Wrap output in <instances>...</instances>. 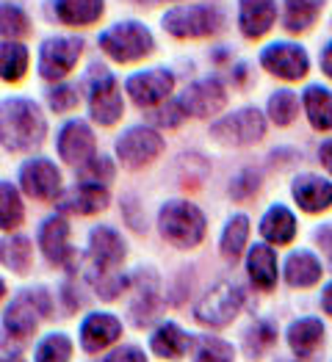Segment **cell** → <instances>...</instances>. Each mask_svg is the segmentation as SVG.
<instances>
[{"mask_svg":"<svg viewBox=\"0 0 332 362\" xmlns=\"http://www.w3.org/2000/svg\"><path fill=\"white\" fill-rule=\"evenodd\" d=\"M56 152L67 166H84L97 155V136L94 127L81 117H72L59 127L56 133Z\"/></svg>","mask_w":332,"mask_h":362,"instance_id":"2e32d148","label":"cell"},{"mask_svg":"<svg viewBox=\"0 0 332 362\" xmlns=\"http://www.w3.org/2000/svg\"><path fill=\"white\" fill-rule=\"evenodd\" d=\"M161 28L166 36L178 42H194V39H208L224 28V14L219 6L205 0H191V3H175L161 14Z\"/></svg>","mask_w":332,"mask_h":362,"instance_id":"3957f363","label":"cell"},{"mask_svg":"<svg viewBox=\"0 0 332 362\" xmlns=\"http://www.w3.org/2000/svg\"><path fill=\"white\" fill-rule=\"evenodd\" d=\"M0 263L14 274H28L33 266V241L28 235L11 233V238L0 243Z\"/></svg>","mask_w":332,"mask_h":362,"instance_id":"e575fe53","label":"cell"},{"mask_svg":"<svg viewBox=\"0 0 332 362\" xmlns=\"http://www.w3.org/2000/svg\"><path fill=\"white\" fill-rule=\"evenodd\" d=\"M50 313H53V299L47 288L39 285V288L20 291L3 313V329L17 340H25L36 332L42 318H50Z\"/></svg>","mask_w":332,"mask_h":362,"instance_id":"52a82bcc","label":"cell"},{"mask_svg":"<svg viewBox=\"0 0 332 362\" xmlns=\"http://www.w3.org/2000/svg\"><path fill=\"white\" fill-rule=\"evenodd\" d=\"M258 61H261V66L269 75L280 78V81H288V83L302 81V78H307V72H310V56H307V50H304L299 42H288V39L269 42L261 50Z\"/></svg>","mask_w":332,"mask_h":362,"instance_id":"5bb4252c","label":"cell"},{"mask_svg":"<svg viewBox=\"0 0 332 362\" xmlns=\"http://www.w3.org/2000/svg\"><path fill=\"white\" fill-rule=\"evenodd\" d=\"M122 337V321L114 313H91L81 324V349L86 354H100Z\"/></svg>","mask_w":332,"mask_h":362,"instance_id":"7402d4cb","label":"cell"},{"mask_svg":"<svg viewBox=\"0 0 332 362\" xmlns=\"http://www.w3.org/2000/svg\"><path fill=\"white\" fill-rule=\"evenodd\" d=\"M211 139L224 147H252L261 139H266V117L255 105L239 108L211 122Z\"/></svg>","mask_w":332,"mask_h":362,"instance_id":"7c38bea8","label":"cell"},{"mask_svg":"<svg viewBox=\"0 0 332 362\" xmlns=\"http://www.w3.org/2000/svg\"><path fill=\"white\" fill-rule=\"evenodd\" d=\"M321 8H324V0H282L280 23L288 33H302L316 25Z\"/></svg>","mask_w":332,"mask_h":362,"instance_id":"4dcf8cb0","label":"cell"},{"mask_svg":"<svg viewBox=\"0 0 332 362\" xmlns=\"http://www.w3.org/2000/svg\"><path fill=\"white\" fill-rule=\"evenodd\" d=\"M282 274H285V282L291 288H313L321 279V263L313 252L299 249V252H291L285 257Z\"/></svg>","mask_w":332,"mask_h":362,"instance_id":"83f0119b","label":"cell"},{"mask_svg":"<svg viewBox=\"0 0 332 362\" xmlns=\"http://www.w3.org/2000/svg\"><path fill=\"white\" fill-rule=\"evenodd\" d=\"M191 351H194V362H236L233 343L211 334H197L191 340Z\"/></svg>","mask_w":332,"mask_h":362,"instance_id":"8d00e7d4","label":"cell"},{"mask_svg":"<svg viewBox=\"0 0 332 362\" xmlns=\"http://www.w3.org/2000/svg\"><path fill=\"white\" fill-rule=\"evenodd\" d=\"M191 334H185L178 327V324H172V321H166V324H161L150 337V349L158 354V357H164V360H181L188 354V349H191Z\"/></svg>","mask_w":332,"mask_h":362,"instance_id":"f546056e","label":"cell"},{"mask_svg":"<svg viewBox=\"0 0 332 362\" xmlns=\"http://www.w3.org/2000/svg\"><path fill=\"white\" fill-rule=\"evenodd\" d=\"M291 197L304 213H324L332 208V182L307 172V175L294 177Z\"/></svg>","mask_w":332,"mask_h":362,"instance_id":"603a6c76","label":"cell"},{"mask_svg":"<svg viewBox=\"0 0 332 362\" xmlns=\"http://www.w3.org/2000/svg\"><path fill=\"white\" fill-rule=\"evenodd\" d=\"M0 243H3V241H0Z\"/></svg>","mask_w":332,"mask_h":362,"instance_id":"f5cc1de1","label":"cell"},{"mask_svg":"<svg viewBox=\"0 0 332 362\" xmlns=\"http://www.w3.org/2000/svg\"><path fill=\"white\" fill-rule=\"evenodd\" d=\"M86 53V39L81 33H50L36 47V75L45 83L67 81Z\"/></svg>","mask_w":332,"mask_h":362,"instance_id":"8992f818","label":"cell"},{"mask_svg":"<svg viewBox=\"0 0 332 362\" xmlns=\"http://www.w3.org/2000/svg\"><path fill=\"white\" fill-rule=\"evenodd\" d=\"M17 185L25 197L36 202H59L64 194V175L56 166V160L45 155H30L28 160L20 163Z\"/></svg>","mask_w":332,"mask_h":362,"instance_id":"30bf717a","label":"cell"},{"mask_svg":"<svg viewBox=\"0 0 332 362\" xmlns=\"http://www.w3.org/2000/svg\"><path fill=\"white\" fill-rule=\"evenodd\" d=\"M249 243V216L246 213H233L222 230V238H219V252L227 263H239Z\"/></svg>","mask_w":332,"mask_h":362,"instance_id":"d6a6232c","label":"cell"},{"mask_svg":"<svg viewBox=\"0 0 332 362\" xmlns=\"http://www.w3.org/2000/svg\"><path fill=\"white\" fill-rule=\"evenodd\" d=\"M282 362H307V360H282Z\"/></svg>","mask_w":332,"mask_h":362,"instance_id":"816d5d0a","label":"cell"},{"mask_svg":"<svg viewBox=\"0 0 332 362\" xmlns=\"http://www.w3.org/2000/svg\"><path fill=\"white\" fill-rule=\"evenodd\" d=\"M246 274L258 291H274L277 285V252L272 243H255L246 249Z\"/></svg>","mask_w":332,"mask_h":362,"instance_id":"cb8c5ba5","label":"cell"},{"mask_svg":"<svg viewBox=\"0 0 332 362\" xmlns=\"http://www.w3.org/2000/svg\"><path fill=\"white\" fill-rule=\"evenodd\" d=\"M97 47L111 64L125 66V64H139V61L150 59L158 42H155V33L147 23L127 17V20H117L108 28L100 30Z\"/></svg>","mask_w":332,"mask_h":362,"instance_id":"7a4b0ae2","label":"cell"},{"mask_svg":"<svg viewBox=\"0 0 332 362\" xmlns=\"http://www.w3.org/2000/svg\"><path fill=\"white\" fill-rule=\"evenodd\" d=\"M321 307H324L327 315H332V282L324 288V293H321Z\"/></svg>","mask_w":332,"mask_h":362,"instance_id":"c3c4849f","label":"cell"},{"mask_svg":"<svg viewBox=\"0 0 332 362\" xmlns=\"http://www.w3.org/2000/svg\"><path fill=\"white\" fill-rule=\"evenodd\" d=\"M33 33V20L17 0H0V39L25 42Z\"/></svg>","mask_w":332,"mask_h":362,"instance_id":"836d02e7","label":"cell"},{"mask_svg":"<svg viewBox=\"0 0 332 362\" xmlns=\"http://www.w3.org/2000/svg\"><path fill=\"white\" fill-rule=\"evenodd\" d=\"M50 14L64 28H94L105 17V0H50Z\"/></svg>","mask_w":332,"mask_h":362,"instance_id":"44dd1931","label":"cell"},{"mask_svg":"<svg viewBox=\"0 0 332 362\" xmlns=\"http://www.w3.org/2000/svg\"><path fill=\"white\" fill-rule=\"evenodd\" d=\"M319 160H321V166L332 175V139H327V141L319 147Z\"/></svg>","mask_w":332,"mask_h":362,"instance_id":"7dc6e473","label":"cell"},{"mask_svg":"<svg viewBox=\"0 0 332 362\" xmlns=\"http://www.w3.org/2000/svg\"><path fill=\"white\" fill-rule=\"evenodd\" d=\"M127 257V241L111 224H94L89 230V260L94 272H120Z\"/></svg>","mask_w":332,"mask_h":362,"instance_id":"e0dca14e","label":"cell"},{"mask_svg":"<svg viewBox=\"0 0 332 362\" xmlns=\"http://www.w3.org/2000/svg\"><path fill=\"white\" fill-rule=\"evenodd\" d=\"M266 114L277 127H288L294 124V119L299 117V97L297 91L291 89H277L269 94V103H266Z\"/></svg>","mask_w":332,"mask_h":362,"instance_id":"d590c367","label":"cell"},{"mask_svg":"<svg viewBox=\"0 0 332 362\" xmlns=\"http://www.w3.org/2000/svg\"><path fill=\"white\" fill-rule=\"evenodd\" d=\"M36 246L45 255V260L50 266L67 269L69 274L78 272L81 266V255L78 249H72L69 243V221L64 213H50L47 218H42L39 230H36Z\"/></svg>","mask_w":332,"mask_h":362,"instance_id":"8fae6325","label":"cell"},{"mask_svg":"<svg viewBox=\"0 0 332 362\" xmlns=\"http://www.w3.org/2000/svg\"><path fill=\"white\" fill-rule=\"evenodd\" d=\"M45 103L53 114H72L81 105V86H75L72 81L50 83L45 89Z\"/></svg>","mask_w":332,"mask_h":362,"instance_id":"f35d334b","label":"cell"},{"mask_svg":"<svg viewBox=\"0 0 332 362\" xmlns=\"http://www.w3.org/2000/svg\"><path fill=\"white\" fill-rule=\"evenodd\" d=\"M175 83L178 81L169 66H142V69H133L130 75H125L122 89L136 108L152 111L175 94Z\"/></svg>","mask_w":332,"mask_h":362,"instance_id":"ba28073f","label":"cell"},{"mask_svg":"<svg viewBox=\"0 0 332 362\" xmlns=\"http://www.w3.org/2000/svg\"><path fill=\"white\" fill-rule=\"evenodd\" d=\"M3 296H6V282L0 279V302H3Z\"/></svg>","mask_w":332,"mask_h":362,"instance_id":"681fc988","label":"cell"},{"mask_svg":"<svg viewBox=\"0 0 332 362\" xmlns=\"http://www.w3.org/2000/svg\"><path fill=\"white\" fill-rule=\"evenodd\" d=\"M244 307V291L233 282H216L213 288H208L200 302L194 304V318L202 327L211 329H222L227 324H233V318L241 313Z\"/></svg>","mask_w":332,"mask_h":362,"instance_id":"4fadbf2b","label":"cell"},{"mask_svg":"<svg viewBox=\"0 0 332 362\" xmlns=\"http://www.w3.org/2000/svg\"><path fill=\"white\" fill-rule=\"evenodd\" d=\"M313 238H316V243L321 246V252L327 255V260L332 263V224H321Z\"/></svg>","mask_w":332,"mask_h":362,"instance_id":"f6af8a7d","label":"cell"},{"mask_svg":"<svg viewBox=\"0 0 332 362\" xmlns=\"http://www.w3.org/2000/svg\"><path fill=\"white\" fill-rule=\"evenodd\" d=\"M78 182H97V185H111L117 177V160L111 155L97 152L91 160H86L84 166L75 169Z\"/></svg>","mask_w":332,"mask_h":362,"instance_id":"74e56055","label":"cell"},{"mask_svg":"<svg viewBox=\"0 0 332 362\" xmlns=\"http://www.w3.org/2000/svg\"><path fill=\"white\" fill-rule=\"evenodd\" d=\"M84 89H86V108L94 124L100 127H114L125 117V89L122 81L100 61H94L89 72L84 75Z\"/></svg>","mask_w":332,"mask_h":362,"instance_id":"277c9868","label":"cell"},{"mask_svg":"<svg viewBox=\"0 0 332 362\" xmlns=\"http://www.w3.org/2000/svg\"><path fill=\"white\" fill-rule=\"evenodd\" d=\"M72 360V340L64 332H53L39 340L33 362H69Z\"/></svg>","mask_w":332,"mask_h":362,"instance_id":"ab89813d","label":"cell"},{"mask_svg":"<svg viewBox=\"0 0 332 362\" xmlns=\"http://www.w3.org/2000/svg\"><path fill=\"white\" fill-rule=\"evenodd\" d=\"M277 343V327L269 324V321H258L246 329V337H244V349L249 357H261L266 349H272Z\"/></svg>","mask_w":332,"mask_h":362,"instance_id":"b9f144b4","label":"cell"},{"mask_svg":"<svg viewBox=\"0 0 332 362\" xmlns=\"http://www.w3.org/2000/svg\"><path fill=\"white\" fill-rule=\"evenodd\" d=\"M302 108L304 117L313 130L327 133L332 130V91L321 83H313L302 91Z\"/></svg>","mask_w":332,"mask_h":362,"instance_id":"f1b7e54d","label":"cell"},{"mask_svg":"<svg viewBox=\"0 0 332 362\" xmlns=\"http://www.w3.org/2000/svg\"><path fill=\"white\" fill-rule=\"evenodd\" d=\"M30 69V47L25 42L0 39V81L23 83Z\"/></svg>","mask_w":332,"mask_h":362,"instance_id":"4316f807","label":"cell"},{"mask_svg":"<svg viewBox=\"0 0 332 362\" xmlns=\"http://www.w3.org/2000/svg\"><path fill=\"white\" fill-rule=\"evenodd\" d=\"M25 194L11 180H0V230L17 233L25 221Z\"/></svg>","mask_w":332,"mask_h":362,"instance_id":"1f68e13d","label":"cell"},{"mask_svg":"<svg viewBox=\"0 0 332 362\" xmlns=\"http://www.w3.org/2000/svg\"><path fill=\"white\" fill-rule=\"evenodd\" d=\"M280 17L277 0H239L236 3V25L244 39H263Z\"/></svg>","mask_w":332,"mask_h":362,"instance_id":"d6986e66","label":"cell"},{"mask_svg":"<svg viewBox=\"0 0 332 362\" xmlns=\"http://www.w3.org/2000/svg\"><path fill=\"white\" fill-rule=\"evenodd\" d=\"M47 139L45 108L23 94L0 100V147L6 152H33Z\"/></svg>","mask_w":332,"mask_h":362,"instance_id":"6da1fadb","label":"cell"},{"mask_svg":"<svg viewBox=\"0 0 332 362\" xmlns=\"http://www.w3.org/2000/svg\"><path fill=\"white\" fill-rule=\"evenodd\" d=\"M261 235H263V241L272 243V246H285V243H291L297 238V216L291 213V208H285V205H272L269 211L263 213V218H261Z\"/></svg>","mask_w":332,"mask_h":362,"instance_id":"d4e9b609","label":"cell"},{"mask_svg":"<svg viewBox=\"0 0 332 362\" xmlns=\"http://www.w3.org/2000/svg\"><path fill=\"white\" fill-rule=\"evenodd\" d=\"M158 233L175 249H197L205 241L208 218L188 199H169L158 208Z\"/></svg>","mask_w":332,"mask_h":362,"instance_id":"5b68a950","label":"cell"},{"mask_svg":"<svg viewBox=\"0 0 332 362\" xmlns=\"http://www.w3.org/2000/svg\"><path fill=\"white\" fill-rule=\"evenodd\" d=\"M319 64H321V72L332 81V39L321 47V56H319Z\"/></svg>","mask_w":332,"mask_h":362,"instance_id":"bcb514c9","label":"cell"},{"mask_svg":"<svg viewBox=\"0 0 332 362\" xmlns=\"http://www.w3.org/2000/svg\"><path fill=\"white\" fill-rule=\"evenodd\" d=\"M288 346L299 360H310L324 346V324L319 318H299L288 327Z\"/></svg>","mask_w":332,"mask_h":362,"instance_id":"484cf974","label":"cell"},{"mask_svg":"<svg viewBox=\"0 0 332 362\" xmlns=\"http://www.w3.org/2000/svg\"><path fill=\"white\" fill-rule=\"evenodd\" d=\"M178 100L191 119H211V117H219L227 105V86L216 75H208V78L191 81L183 94H178Z\"/></svg>","mask_w":332,"mask_h":362,"instance_id":"9a60e30c","label":"cell"},{"mask_svg":"<svg viewBox=\"0 0 332 362\" xmlns=\"http://www.w3.org/2000/svg\"><path fill=\"white\" fill-rule=\"evenodd\" d=\"M258 191H261V172H255V169H244L230 180V197L239 202L252 199Z\"/></svg>","mask_w":332,"mask_h":362,"instance_id":"7bdbcfd3","label":"cell"},{"mask_svg":"<svg viewBox=\"0 0 332 362\" xmlns=\"http://www.w3.org/2000/svg\"><path fill=\"white\" fill-rule=\"evenodd\" d=\"M185 119H188V114H185V108L181 105L178 97H169L166 103H161L158 108L150 111V124L155 130H175Z\"/></svg>","mask_w":332,"mask_h":362,"instance_id":"60d3db41","label":"cell"},{"mask_svg":"<svg viewBox=\"0 0 332 362\" xmlns=\"http://www.w3.org/2000/svg\"><path fill=\"white\" fill-rule=\"evenodd\" d=\"M164 150H166V141L152 124H130L114 139L117 160L130 172H139L155 163L164 155Z\"/></svg>","mask_w":332,"mask_h":362,"instance_id":"9c48e42d","label":"cell"},{"mask_svg":"<svg viewBox=\"0 0 332 362\" xmlns=\"http://www.w3.org/2000/svg\"><path fill=\"white\" fill-rule=\"evenodd\" d=\"M0 362H23V360H20V357H3Z\"/></svg>","mask_w":332,"mask_h":362,"instance_id":"f907efd6","label":"cell"},{"mask_svg":"<svg viewBox=\"0 0 332 362\" xmlns=\"http://www.w3.org/2000/svg\"><path fill=\"white\" fill-rule=\"evenodd\" d=\"M130 288H133V302H130V315H133V324L142 329L147 327L152 318L158 315L161 310V288H158V274L152 269H139L136 276L130 279Z\"/></svg>","mask_w":332,"mask_h":362,"instance_id":"ffe728a7","label":"cell"},{"mask_svg":"<svg viewBox=\"0 0 332 362\" xmlns=\"http://www.w3.org/2000/svg\"><path fill=\"white\" fill-rule=\"evenodd\" d=\"M111 205V191L108 185L97 182H75L72 188H64L59 199V211L67 216H94L103 213Z\"/></svg>","mask_w":332,"mask_h":362,"instance_id":"ac0fdd59","label":"cell"},{"mask_svg":"<svg viewBox=\"0 0 332 362\" xmlns=\"http://www.w3.org/2000/svg\"><path fill=\"white\" fill-rule=\"evenodd\" d=\"M103 362H147V354L139 346H120V349H114Z\"/></svg>","mask_w":332,"mask_h":362,"instance_id":"ee69618b","label":"cell"}]
</instances>
